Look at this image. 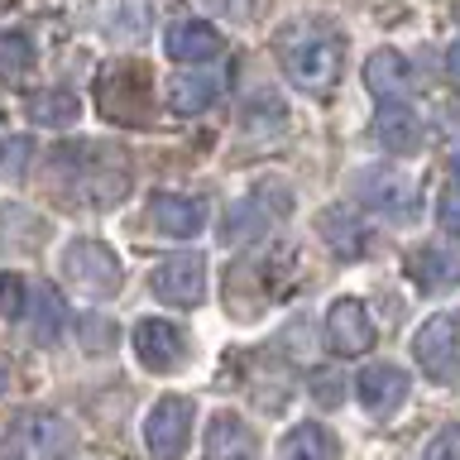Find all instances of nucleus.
<instances>
[{
    "mask_svg": "<svg viewBox=\"0 0 460 460\" xmlns=\"http://www.w3.org/2000/svg\"><path fill=\"white\" fill-rule=\"evenodd\" d=\"M49 182L58 197L77 207H115L129 192V164L120 149H106L96 139H67L49 149Z\"/></svg>",
    "mask_w": 460,
    "mask_h": 460,
    "instance_id": "1",
    "label": "nucleus"
},
{
    "mask_svg": "<svg viewBox=\"0 0 460 460\" xmlns=\"http://www.w3.org/2000/svg\"><path fill=\"white\" fill-rule=\"evenodd\" d=\"M279 63L307 96H331L345 67V43L326 24H297L279 39Z\"/></svg>",
    "mask_w": 460,
    "mask_h": 460,
    "instance_id": "2",
    "label": "nucleus"
},
{
    "mask_svg": "<svg viewBox=\"0 0 460 460\" xmlns=\"http://www.w3.org/2000/svg\"><path fill=\"white\" fill-rule=\"evenodd\" d=\"M96 106L111 125H149L154 120V77L144 63H111L96 77Z\"/></svg>",
    "mask_w": 460,
    "mask_h": 460,
    "instance_id": "3",
    "label": "nucleus"
},
{
    "mask_svg": "<svg viewBox=\"0 0 460 460\" xmlns=\"http://www.w3.org/2000/svg\"><path fill=\"white\" fill-rule=\"evenodd\" d=\"M77 446L67 417L58 412H20L10 422V431L0 437V456L5 460H67Z\"/></svg>",
    "mask_w": 460,
    "mask_h": 460,
    "instance_id": "4",
    "label": "nucleus"
},
{
    "mask_svg": "<svg viewBox=\"0 0 460 460\" xmlns=\"http://www.w3.org/2000/svg\"><path fill=\"white\" fill-rule=\"evenodd\" d=\"M63 273L82 297H96V302L115 297L120 283H125L120 254H115L111 244H101V240H72L63 250Z\"/></svg>",
    "mask_w": 460,
    "mask_h": 460,
    "instance_id": "5",
    "label": "nucleus"
},
{
    "mask_svg": "<svg viewBox=\"0 0 460 460\" xmlns=\"http://www.w3.org/2000/svg\"><path fill=\"white\" fill-rule=\"evenodd\" d=\"M412 359L431 384H456L460 379V312H437L417 326Z\"/></svg>",
    "mask_w": 460,
    "mask_h": 460,
    "instance_id": "6",
    "label": "nucleus"
},
{
    "mask_svg": "<svg viewBox=\"0 0 460 460\" xmlns=\"http://www.w3.org/2000/svg\"><path fill=\"white\" fill-rule=\"evenodd\" d=\"M355 197L384 221H412L417 216V182L398 168H359L355 172Z\"/></svg>",
    "mask_w": 460,
    "mask_h": 460,
    "instance_id": "7",
    "label": "nucleus"
},
{
    "mask_svg": "<svg viewBox=\"0 0 460 460\" xmlns=\"http://www.w3.org/2000/svg\"><path fill=\"white\" fill-rule=\"evenodd\" d=\"M149 288L168 307H197L207 297V259L201 254H168L149 273Z\"/></svg>",
    "mask_w": 460,
    "mask_h": 460,
    "instance_id": "8",
    "label": "nucleus"
},
{
    "mask_svg": "<svg viewBox=\"0 0 460 460\" xmlns=\"http://www.w3.org/2000/svg\"><path fill=\"white\" fill-rule=\"evenodd\" d=\"M192 402L178 398V394H168V398H158L149 417H144V441H149V451L154 460H178L182 456V446L187 437H192Z\"/></svg>",
    "mask_w": 460,
    "mask_h": 460,
    "instance_id": "9",
    "label": "nucleus"
},
{
    "mask_svg": "<svg viewBox=\"0 0 460 460\" xmlns=\"http://www.w3.org/2000/svg\"><path fill=\"white\" fill-rule=\"evenodd\" d=\"M135 355L144 369L154 374H172L187 359V336L178 322H168V316H144L135 322Z\"/></svg>",
    "mask_w": 460,
    "mask_h": 460,
    "instance_id": "10",
    "label": "nucleus"
},
{
    "mask_svg": "<svg viewBox=\"0 0 460 460\" xmlns=\"http://www.w3.org/2000/svg\"><path fill=\"white\" fill-rule=\"evenodd\" d=\"M326 341L336 355H365L374 345V322L359 297H336L326 307Z\"/></svg>",
    "mask_w": 460,
    "mask_h": 460,
    "instance_id": "11",
    "label": "nucleus"
},
{
    "mask_svg": "<svg viewBox=\"0 0 460 460\" xmlns=\"http://www.w3.org/2000/svg\"><path fill=\"white\" fill-rule=\"evenodd\" d=\"M149 226L168 240H192L207 230V201L182 197V192H158L149 201Z\"/></svg>",
    "mask_w": 460,
    "mask_h": 460,
    "instance_id": "12",
    "label": "nucleus"
},
{
    "mask_svg": "<svg viewBox=\"0 0 460 460\" xmlns=\"http://www.w3.org/2000/svg\"><path fill=\"white\" fill-rule=\"evenodd\" d=\"M20 322L29 326V336H34L39 345H53L58 336L67 331V302L63 293H58L53 283H29L24 288V312H20Z\"/></svg>",
    "mask_w": 460,
    "mask_h": 460,
    "instance_id": "13",
    "label": "nucleus"
},
{
    "mask_svg": "<svg viewBox=\"0 0 460 460\" xmlns=\"http://www.w3.org/2000/svg\"><path fill=\"white\" fill-rule=\"evenodd\" d=\"M359 388V402H365L369 417H394L402 402H408V374H402L398 365H388V359H379V365H369L365 374L355 379Z\"/></svg>",
    "mask_w": 460,
    "mask_h": 460,
    "instance_id": "14",
    "label": "nucleus"
},
{
    "mask_svg": "<svg viewBox=\"0 0 460 460\" xmlns=\"http://www.w3.org/2000/svg\"><path fill=\"white\" fill-rule=\"evenodd\" d=\"M164 49H168L172 63L197 67V63H207V58L221 53V34H216V24H207V20H178V24H168Z\"/></svg>",
    "mask_w": 460,
    "mask_h": 460,
    "instance_id": "15",
    "label": "nucleus"
},
{
    "mask_svg": "<svg viewBox=\"0 0 460 460\" xmlns=\"http://www.w3.org/2000/svg\"><path fill=\"white\" fill-rule=\"evenodd\" d=\"M207 460H259V441L244 417L216 412L207 427Z\"/></svg>",
    "mask_w": 460,
    "mask_h": 460,
    "instance_id": "16",
    "label": "nucleus"
},
{
    "mask_svg": "<svg viewBox=\"0 0 460 460\" xmlns=\"http://www.w3.org/2000/svg\"><path fill=\"white\" fill-rule=\"evenodd\" d=\"M374 139L384 144V154H412L422 144V115L408 101H384L379 120H374Z\"/></svg>",
    "mask_w": 460,
    "mask_h": 460,
    "instance_id": "17",
    "label": "nucleus"
},
{
    "mask_svg": "<svg viewBox=\"0 0 460 460\" xmlns=\"http://www.w3.org/2000/svg\"><path fill=\"white\" fill-rule=\"evenodd\" d=\"M365 86L379 101H402L412 92V67L398 49H374L365 58Z\"/></svg>",
    "mask_w": 460,
    "mask_h": 460,
    "instance_id": "18",
    "label": "nucleus"
},
{
    "mask_svg": "<svg viewBox=\"0 0 460 460\" xmlns=\"http://www.w3.org/2000/svg\"><path fill=\"white\" fill-rule=\"evenodd\" d=\"M412 283L422 293H451L460 283V250L451 244H427V250L412 254Z\"/></svg>",
    "mask_w": 460,
    "mask_h": 460,
    "instance_id": "19",
    "label": "nucleus"
},
{
    "mask_svg": "<svg viewBox=\"0 0 460 460\" xmlns=\"http://www.w3.org/2000/svg\"><path fill=\"white\" fill-rule=\"evenodd\" d=\"M316 230H322L326 250L341 254V259H359V254H365V244H369V230L359 226L345 207H326L322 216H316Z\"/></svg>",
    "mask_w": 460,
    "mask_h": 460,
    "instance_id": "20",
    "label": "nucleus"
},
{
    "mask_svg": "<svg viewBox=\"0 0 460 460\" xmlns=\"http://www.w3.org/2000/svg\"><path fill=\"white\" fill-rule=\"evenodd\" d=\"M216 96H221V72H182V77H172L168 86V106L178 115H201L207 106H216Z\"/></svg>",
    "mask_w": 460,
    "mask_h": 460,
    "instance_id": "21",
    "label": "nucleus"
},
{
    "mask_svg": "<svg viewBox=\"0 0 460 460\" xmlns=\"http://www.w3.org/2000/svg\"><path fill=\"white\" fill-rule=\"evenodd\" d=\"M279 460H336V437L322 422H302L279 441Z\"/></svg>",
    "mask_w": 460,
    "mask_h": 460,
    "instance_id": "22",
    "label": "nucleus"
},
{
    "mask_svg": "<svg viewBox=\"0 0 460 460\" xmlns=\"http://www.w3.org/2000/svg\"><path fill=\"white\" fill-rule=\"evenodd\" d=\"M269 230V211H264V201H235V207L226 211V221H221V244L230 250V244H250L254 235H264Z\"/></svg>",
    "mask_w": 460,
    "mask_h": 460,
    "instance_id": "23",
    "label": "nucleus"
},
{
    "mask_svg": "<svg viewBox=\"0 0 460 460\" xmlns=\"http://www.w3.org/2000/svg\"><path fill=\"white\" fill-rule=\"evenodd\" d=\"M77 115H82V106H77V96H72V92H39V96H29V120L43 125V129H67Z\"/></svg>",
    "mask_w": 460,
    "mask_h": 460,
    "instance_id": "24",
    "label": "nucleus"
},
{
    "mask_svg": "<svg viewBox=\"0 0 460 460\" xmlns=\"http://www.w3.org/2000/svg\"><path fill=\"white\" fill-rule=\"evenodd\" d=\"M34 67V39L20 29H0V82H20Z\"/></svg>",
    "mask_w": 460,
    "mask_h": 460,
    "instance_id": "25",
    "label": "nucleus"
},
{
    "mask_svg": "<svg viewBox=\"0 0 460 460\" xmlns=\"http://www.w3.org/2000/svg\"><path fill=\"white\" fill-rule=\"evenodd\" d=\"M283 125H288V106L273 92L254 96L250 106H244V129H250V135H279Z\"/></svg>",
    "mask_w": 460,
    "mask_h": 460,
    "instance_id": "26",
    "label": "nucleus"
},
{
    "mask_svg": "<svg viewBox=\"0 0 460 460\" xmlns=\"http://www.w3.org/2000/svg\"><path fill=\"white\" fill-rule=\"evenodd\" d=\"M24 279H14V273H0V312L10 316V322H20V312H24Z\"/></svg>",
    "mask_w": 460,
    "mask_h": 460,
    "instance_id": "27",
    "label": "nucleus"
},
{
    "mask_svg": "<svg viewBox=\"0 0 460 460\" xmlns=\"http://www.w3.org/2000/svg\"><path fill=\"white\" fill-rule=\"evenodd\" d=\"M427 460H460V427H446L441 437L427 446Z\"/></svg>",
    "mask_w": 460,
    "mask_h": 460,
    "instance_id": "28",
    "label": "nucleus"
},
{
    "mask_svg": "<svg viewBox=\"0 0 460 460\" xmlns=\"http://www.w3.org/2000/svg\"><path fill=\"white\" fill-rule=\"evenodd\" d=\"M441 230H446V235H460V192H456V187H451V192H446L441 197Z\"/></svg>",
    "mask_w": 460,
    "mask_h": 460,
    "instance_id": "29",
    "label": "nucleus"
},
{
    "mask_svg": "<svg viewBox=\"0 0 460 460\" xmlns=\"http://www.w3.org/2000/svg\"><path fill=\"white\" fill-rule=\"evenodd\" d=\"M312 394H316V402H326V408H331V402H341V394H345V388H341V374H316Z\"/></svg>",
    "mask_w": 460,
    "mask_h": 460,
    "instance_id": "30",
    "label": "nucleus"
},
{
    "mask_svg": "<svg viewBox=\"0 0 460 460\" xmlns=\"http://www.w3.org/2000/svg\"><path fill=\"white\" fill-rule=\"evenodd\" d=\"M446 72H451V82L460 86V39L451 43V53H446Z\"/></svg>",
    "mask_w": 460,
    "mask_h": 460,
    "instance_id": "31",
    "label": "nucleus"
},
{
    "mask_svg": "<svg viewBox=\"0 0 460 460\" xmlns=\"http://www.w3.org/2000/svg\"><path fill=\"white\" fill-rule=\"evenodd\" d=\"M451 187H456V192H460V158H456V172H451Z\"/></svg>",
    "mask_w": 460,
    "mask_h": 460,
    "instance_id": "32",
    "label": "nucleus"
},
{
    "mask_svg": "<svg viewBox=\"0 0 460 460\" xmlns=\"http://www.w3.org/2000/svg\"><path fill=\"white\" fill-rule=\"evenodd\" d=\"M456 14H460V0H456Z\"/></svg>",
    "mask_w": 460,
    "mask_h": 460,
    "instance_id": "33",
    "label": "nucleus"
},
{
    "mask_svg": "<svg viewBox=\"0 0 460 460\" xmlns=\"http://www.w3.org/2000/svg\"><path fill=\"white\" fill-rule=\"evenodd\" d=\"M0 144H5V139H0Z\"/></svg>",
    "mask_w": 460,
    "mask_h": 460,
    "instance_id": "34",
    "label": "nucleus"
}]
</instances>
